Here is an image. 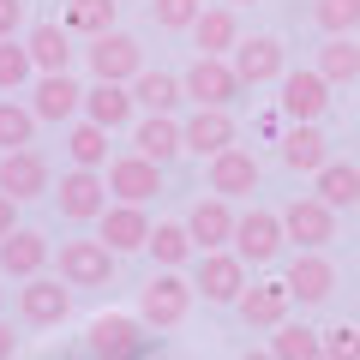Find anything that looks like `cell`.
Segmentation results:
<instances>
[{
  "mask_svg": "<svg viewBox=\"0 0 360 360\" xmlns=\"http://www.w3.org/2000/svg\"><path fill=\"white\" fill-rule=\"evenodd\" d=\"M108 193L120 198V205H150L156 193H162V162H150V156H115L108 162Z\"/></svg>",
  "mask_w": 360,
  "mask_h": 360,
  "instance_id": "cell-11",
  "label": "cell"
},
{
  "mask_svg": "<svg viewBox=\"0 0 360 360\" xmlns=\"http://www.w3.org/2000/svg\"><path fill=\"white\" fill-rule=\"evenodd\" d=\"M84 60H90V72L108 78V84H132V78L144 72V49H139V37H127V30H103V37H90Z\"/></svg>",
  "mask_w": 360,
  "mask_h": 360,
  "instance_id": "cell-4",
  "label": "cell"
},
{
  "mask_svg": "<svg viewBox=\"0 0 360 360\" xmlns=\"http://www.w3.org/2000/svg\"><path fill=\"white\" fill-rule=\"evenodd\" d=\"M283 283H288V295H295L300 307H324V300L336 295V264L324 252H295Z\"/></svg>",
  "mask_w": 360,
  "mask_h": 360,
  "instance_id": "cell-14",
  "label": "cell"
},
{
  "mask_svg": "<svg viewBox=\"0 0 360 360\" xmlns=\"http://www.w3.org/2000/svg\"><path fill=\"white\" fill-rule=\"evenodd\" d=\"M13 229H18V198H6V193H0V240H6Z\"/></svg>",
  "mask_w": 360,
  "mask_h": 360,
  "instance_id": "cell-41",
  "label": "cell"
},
{
  "mask_svg": "<svg viewBox=\"0 0 360 360\" xmlns=\"http://www.w3.org/2000/svg\"><path fill=\"white\" fill-rule=\"evenodd\" d=\"M198 13H205V0H150V18L162 30H193Z\"/></svg>",
  "mask_w": 360,
  "mask_h": 360,
  "instance_id": "cell-38",
  "label": "cell"
},
{
  "mask_svg": "<svg viewBox=\"0 0 360 360\" xmlns=\"http://www.w3.org/2000/svg\"><path fill=\"white\" fill-rule=\"evenodd\" d=\"M240 360H276V354H270V348H246Z\"/></svg>",
  "mask_w": 360,
  "mask_h": 360,
  "instance_id": "cell-43",
  "label": "cell"
},
{
  "mask_svg": "<svg viewBox=\"0 0 360 360\" xmlns=\"http://www.w3.org/2000/svg\"><path fill=\"white\" fill-rule=\"evenodd\" d=\"M198 288L180 276V270H162V276H150V283L139 288V319L150 324V330H174V324H186V312H193Z\"/></svg>",
  "mask_w": 360,
  "mask_h": 360,
  "instance_id": "cell-2",
  "label": "cell"
},
{
  "mask_svg": "<svg viewBox=\"0 0 360 360\" xmlns=\"http://www.w3.org/2000/svg\"><path fill=\"white\" fill-rule=\"evenodd\" d=\"M54 258L49 234L42 229H13L6 240H0V270L6 276H18V283H30V276H42V264Z\"/></svg>",
  "mask_w": 360,
  "mask_h": 360,
  "instance_id": "cell-20",
  "label": "cell"
},
{
  "mask_svg": "<svg viewBox=\"0 0 360 360\" xmlns=\"http://www.w3.org/2000/svg\"><path fill=\"white\" fill-rule=\"evenodd\" d=\"M144 252H150L162 270H180L186 258L198 252V246H193V234H186V222H156L150 240H144Z\"/></svg>",
  "mask_w": 360,
  "mask_h": 360,
  "instance_id": "cell-30",
  "label": "cell"
},
{
  "mask_svg": "<svg viewBox=\"0 0 360 360\" xmlns=\"http://www.w3.org/2000/svg\"><path fill=\"white\" fill-rule=\"evenodd\" d=\"M30 115L37 120H72L84 115V90L72 84V72H37V90H30Z\"/></svg>",
  "mask_w": 360,
  "mask_h": 360,
  "instance_id": "cell-17",
  "label": "cell"
},
{
  "mask_svg": "<svg viewBox=\"0 0 360 360\" xmlns=\"http://www.w3.org/2000/svg\"><path fill=\"white\" fill-rule=\"evenodd\" d=\"M66 156H72V168H108V127H96V120H72V132H66Z\"/></svg>",
  "mask_w": 360,
  "mask_h": 360,
  "instance_id": "cell-31",
  "label": "cell"
},
{
  "mask_svg": "<svg viewBox=\"0 0 360 360\" xmlns=\"http://www.w3.org/2000/svg\"><path fill=\"white\" fill-rule=\"evenodd\" d=\"M229 60H234V72H240L246 90L283 84V72H288V54H283V42H276V37H240Z\"/></svg>",
  "mask_w": 360,
  "mask_h": 360,
  "instance_id": "cell-8",
  "label": "cell"
},
{
  "mask_svg": "<svg viewBox=\"0 0 360 360\" xmlns=\"http://www.w3.org/2000/svg\"><path fill=\"white\" fill-rule=\"evenodd\" d=\"M234 198H222V193H210V198H198L193 210H186V234H193V246L198 252H222V246L234 240Z\"/></svg>",
  "mask_w": 360,
  "mask_h": 360,
  "instance_id": "cell-12",
  "label": "cell"
},
{
  "mask_svg": "<svg viewBox=\"0 0 360 360\" xmlns=\"http://www.w3.org/2000/svg\"><path fill=\"white\" fill-rule=\"evenodd\" d=\"M132 115H139V103H132V84H108V78H96V84L84 90V120H96V127L120 132Z\"/></svg>",
  "mask_w": 360,
  "mask_h": 360,
  "instance_id": "cell-24",
  "label": "cell"
},
{
  "mask_svg": "<svg viewBox=\"0 0 360 360\" xmlns=\"http://www.w3.org/2000/svg\"><path fill=\"white\" fill-rule=\"evenodd\" d=\"M18 25H25V0H0V42L18 37Z\"/></svg>",
  "mask_w": 360,
  "mask_h": 360,
  "instance_id": "cell-40",
  "label": "cell"
},
{
  "mask_svg": "<svg viewBox=\"0 0 360 360\" xmlns=\"http://www.w3.org/2000/svg\"><path fill=\"white\" fill-rule=\"evenodd\" d=\"M288 307H295L288 283H252L240 300H234L240 324H252V330H276V324H288Z\"/></svg>",
  "mask_w": 360,
  "mask_h": 360,
  "instance_id": "cell-21",
  "label": "cell"
},
{
  "mask_svg": "<svg viewBox=\"0 0 360 360\" xmlns=\"http://www.w3.org/2000/svg\"><path fill=\"white\" fill-rule=\"evenodd\" d=\"M54 186L49 174V156L37 150V144H25V150H0V193L18 198V205H30V198H42Z\"/></svg>",
  "mask_w": 360,
  "mask_h": 360,
  "instance_id": "cell-6",
  "label": "cell"
},
{
  "mask_svg": "<svg viewBox=\"0 0 360 360\" xmlns=\"http://www.w3.org/2000/svg\"><path fill=\"white\" fill-rule=\"evenodd\" d=\"M30 78H37L30 49L18 37H6V42H0V90H18V84H30Z\"/></svg>",
  "mask_w": 360,
  "mask_h": 360,
  "instance_id": "cell-37",
  "label": "cell"
},
{
  "mask_svg": "<svg viewBox=\"0 0 360 360\" xmlns=\"http://www.w3.org/2000/svg\"><path fill=\"white\" fill-rule=\"evenodd\" d=\"M25 49H30V60H37V72H66V66H72V30L66 25H37L25 37Z\"/></svg>",
  "mask_w": 360,
  "mask_h": 360,
  "instance_id": "cell-28",
  "label": "cell"
},
{
  "mask_svg": "<svg viewBox=\"0 0 360 360\" xmlns=\"http://www.w3.org/2000/svg\"><path fill=\"white\" fill-rule=\"evenodd\" d=\"M162 336H150L144 319H127V312H103V319L84 324V354L90 360H150V348Z\"/></svg>",
  "mask_w": 360,
  "mask_h": 360,
  "instance_id": "cell-1",
  "label": "cell"
},
{
  "mask_svg": "<svg viewBox=\"0 0 360 360\" xmlns=\"http://www.w3.org/2000/svg\"><path fill=\"white\" fill-rule=\"evenodd\" d=\"M132 103H139L144 115H174V108L186 103V84H180L174 72H150V66H144V72L132 78Z\"/></svg>",
  "mask_w": 360,
  "mask_h": 360,
  "instance_id": "cell-27",
  "label": "cell"
},
{
  "mask_svg": "<svg viewBox=\"0 0 360 360\" xmlns=\"http://www.w3.org/2000/svg\"><path fill=\"white\" fill-rule=\"evenodd\" d=\"M18 312H25V324L49 330V324H60L66 312H72V288L54 283V276H30V283L18 288Z\"/></svg>",
  "mask_w": 360,
  "mask_h": 360,
  "instance_id": "cell-19",
  "label": "cell"
},
{
  "mask_svg": "<svg viewBox=\"0 0 360 360\" xmlns=\"http://www.w3.org/2000/svg\"><path fill=\"white\" fill-rule=\"evenodd\" d=\"M180 139H186V156H222L234 144V115L229 108H193L180 120Z\"/></svg>",
  "mask_w": 360,
  "mask_h": 360,
  "instance_id": "cell-18",
  "label": "cell"
},
{
  "mask_svg": "<svg viewBox=\"0 0 360 360\" xmlns=\"http://www.w3.org/2000/svg\"><path fill=\"white\" fill-rule=\"evenodd\" d=\"M180 84H186V96H193V108H229L246 90L240 72H234V60H222V54H198V60L180 72Z\"/></svg>",
  "mask_w": 360,
  "mask_h": 360,
  "instance_id": "cell-3",
  "label": "cell"
},
{
  "mask_svg": "<svg viewBox=\"0 0 360 360\" xmlns=\"http://www.w3.org/2000/svg\"><path fill=\"white\" fill-rule=\"evenodd\" d=\"M270 354L276 360H324V330H312V324H276Z\"/></svg>",
  "mask_w": 360,
  "mask_h": 360,
  "instance_id": "cell-34",
  "label": "cell"
},
{
  "mask_svg": "<svg viewBox=\"0 0 360 360\" xmlns=\"http://www.w3.org/2000/svg\"><path fill=\"white\" fill-rule=\"evenodd\" d=\"M193 42H198V54H222V60H229L234 42H240V18H234V6H205V13L193 18Z\"/></svg>",
  "mask_w": 360,
  "mask_h": 360,
  "instance_id": "cell-26",
  "label": "cell"
},
{
  "mask_svg": "<svg viewBox=\"0 0 360 360\" xmlns=\"http://www.w3.org/2000/svg\"><path fill=\"white\" fill-rule=\"evenodd\" d=\"M132 150L168 168L174 156H186V139H180V120H174V115H144L139 127H132Z\"/></svg>",
  "mask_w": 360,
  "mask_h": 360,
  "instance_id": "cell-23",
  "label": "cell"
},
{
  "mask_svg": "<svg viewBox=\"0 0 360 360\" xmlns=\"http://www.w3.org/2000/svg\"><path fill=\"white\" fill-rule=\"evenodd\" d=\"M258 156L252 150H240V144H229L222 156H210V193H222V198H246V193H258Z\"/></svg>",
  "mask_w": 360,
  "mask_h": 360,
  "instance_id": "cell-22",
  "label": "cell"
},
{
  "mask_svg": "<svg viewBox=\"0 0 360 360\" xmlns=\"http://www.w3.org/2000/svg\"><path fill=\"white\" fill-rule=\"evenodd\" d=\"M283 168H295V174H319L324 162H330V144H324V132L312 127V120H295V127L283 132Z\"/></svg>",
  "mask_w": 360,
  "mask_h": 360,
  "instance_id": "cell-25",
  "label": "cell"
},
{
  "mask_svg": "<svg viewBox=\"0 0 360 360\" xmlns=\"http://www.w3.org/2000/svg\"><path fill=\"white\" fill-rule=\"evenodd\" d=\"M96 240L108 246V252H144V240H150V217H144V205H108L103 217H96Z\"/></svg>",
  "mask_w": 360,
  "mask_h": 360,
  "instance_id": "cell-16",
  "label": "cell"
},
{
  "mask_svg": "<svg viewBox=\"0 0 360 360\" xmlns=\"http://www.w3.org/2000/svg\"><path fill=\"white\" fill-rule=\"evenodd\" d=\"M0 312H6V288H0Z\"/></svg>",
  "mask_w": 360,
  "mask_h": 360,
  "instance_id": "cell-45",
  "label": "cell"
},
{
  "mask_svg": "<svg viewBox=\"0 0 360 360\" xmlns=\"http://www.w3.org/2000/svg\"><path fill=\"white\" fill-rule=\"evenodd\" d=\"M54 360H90V354H54Z\"/></svg>",
  "mask_w": 360,
  "mask_h": 360,
  "instance_id": "cell-44",
  "label": "cell"
},
{
  "mask_svg": "<svg viewBox=\"0 0 360 360\" xmlns=\"http://www.w3.org/2000/svg\"><path fill=\"white\" fill-rule=\"evenodd\" d=\"M115 252L103 240H60V283L66 288H108Z\"/></svg>",
  "mask_w": 360,
  "mask_h": 360,
  "instance_id": "cell-9",
  "label": "cell"
},
{
  "mask_svg": "<svg viewBox=\"0 0 360 360\" xmlns=\"http://www.w3.org/2000/svg\"><path fill=\"white\" fill-rule=\"evenodd\" d=\"M283 217L276 210H246L240 222H234V252L246 258V264H270V258L283 252Z\"/></svg>",
  "mask_w": 360,
  "mask_h": 360,
  "instance_id": "cell-13",
  "label": "cell"
},
{
  "mask_svg": "<svg viewBox=\"0 0 360 360\" xmlns=\"http://www.w3.org/2000/svg\"><path fill=\"white\" fill-rule=\"evenodd\" d=\"M13 354H18V336H13V324L0 319V360H13Z\"/></svg>",
  "mask_w": 360,
  "mask_h": 360,
  "instance_id": "cell-42",
  "label": "cell"
},
{
  "mask_svg": "<svg viewBox=\"0 0 360 360\" xmlns=\"http://www.w3.org/2000/svg\"><path fill=\"white\" fill-rule=\"evenodd\" d=\"M312 25L324 37H354L360 30V0H312Z\"/></svg>",
  "mask_w": 360,
  "mask_h": 360,
  "instance_id": "cell-36",
  "label": "cell"
},
{
  "mask_svg": "<svg viewBox=\"0 0 360 360\" xmlns=\"http://www.w3.org/2000/svg\"><path fill=\"white\" fill-rule=\"evenodd\" d=\"M312 180H319V198H324L330 210L360 205V168H354V162H324Z\"/></svg>",
  "mask_w": 360,
  "mask_h": 360,
  "instance_id": "cell-32",
  "label": "cell"
},
{
  "mask_svg": "<svg viewBox=\"0 0 360 360\" xmlns=\"http://www.w3.org/2000/svg\"><path fill=\"white\" fill-rule=\"evenodd\" d=\"M25 144H37V115L13 96H0V150H25Z\"/></svg>",
  "mask_w": 360,
  "mask_h": 360,
  "instance_id": "cell-35",
  "label": "cell"
},
{
  "mask_svg": "<svg viewBox=\"0 0 360 360\" xmlns=\"http://www.w3.org/2000/svg\"><path fill=\"white\" fill-rule=\"evenodd\" d=\"M324 108H330V84H324L319 66H295V72H283V115L288 120H312V127H319Z\"/></svg>",
  "mask_w": 360,
  "mask_h": 360,
  "instance_id": "cell-15",
  "label": "cell"
},
{
  "mask_svg": "<svg viewBox=\"0 0 360 360\" xmlns=\"http://www.w3.org/2000/svg\"><path fill=\"white\" fill-rule=\"evenodd\" d=\"M324 360H360V324H336V330H324Z\"/></svg>",
  "mask_w": 360,
  "mask_h": 360,
  "instance_id": "cell-39",
  "label": "cell"
},
{
  "mask_svg": "<svg viewBox=\"0 0 360 360\" xmlns=\"http://www.w3.org/2000/svg\"><path fill=\"white\" fill-rule=\"evenodd\" d=\"M319 72H324V84H354L360 78V42L354 37H324Z\"/></svg>",
  "mask_w": 360,
  "mask_h": 360,
  "instance_id": "cell-33",
  "label": "cell"
},
{
  "mask_svg": "<svg viewBox=\"0 0 360 360\" xmlns=\"http://www.w3.org/2000/svg\"><path fill=\"white\" fill-rule=\"evenodd\" d=\"M54 205H60L66 222H96V217L108 210V180L96 174V168H72V174H60Z\"/></svg>",
  "mask_w": 360,
  "mask_h": 360,
  "instance_id": "cell-10",
  "label": "cell"
},
{
  "mask_svg": "<svg viewBox=\"0 0 360 360\" xmlns=\"http://www.w3.org/2000/svg\"><path fill=\"white\" fill-rule=\"evenodd\" d=\"M229 6H252V0H229Z\"/></svg>",
  "mask_w": 360,
  "mask_h": 360,
  "instance_id": "cell-46",
  "label": "cell"
},
{
  "mask_svg": "<svg viewBox=\"0 0 360 360\" xmlns=\"http://www.w3.org/2000/svg\"><path fill=\"white\" fill-rule=\"evenodd\" d=\"M283 234L300 252H324V246L336 240V210L324 205L319 193H307V198H295V205L283 210Z\"/></svg>",
  "mask_w": 360,
  "mask_h": 360,
  "instance_id": "cell-7",
  "label": "cell"
},
{
  "mask_svg": "<svg viewBox=\"0 0 360 360\" xmlns=\"http://www.w3.org/2000/svg\"><path fill=\"white\" fill-rule=\"evenodd\" d=\"M115 13H120V0H66L60 25L72 37H103V30H115Z\"/></svg>",
  "mask_w": 360,
  "mask_h": 360,
  "instance_id": "cell-29",
  "label": "cell"
},
{
  "mask_svg": "<svg viewBox=\"0 0 360 360\" xmlns=\"http://www.w3.org/2000/svg\"><path fill=\"white\" fill-rule=\"evenodd\" d=\"M193 288L210 300V307H234L246 295V258L240 252H198Z\"/></svg>",
  "mask_w": 360,
  "mask_h": 360,
  "instance_id": "cell-5",
  "label": "cell"
}]
</instances>
